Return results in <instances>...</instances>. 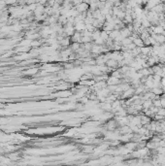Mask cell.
I'll return each instance as SVG.
<instances>
[{
    "mask_svg": "<svg viewBox=\"0 0 165 166\" xmlns=\"http://www.w3.org/2000/svg\"><path fill=\"white\" fill-rule=\"evenodd\" d=\"M154 29H155V31L156 33H162V32H163V28H162L161 26H157V27H155Z\"/></svg>",
    "mask_w": 165,
    "mask_h": 166,
    "instance_id": "obj_1",
    "label": "cell"
},
{
    "mask_svg": "<svg viewBox=\"0 0 165 166\" xmlns=\"http://www.w3.org/2000/svg\"><path fill=\"white\" fill-rule=\"evenodd\" d=\"M135 44L136 45H138V46H143V43H142V40H140V39H136L135 40Z\"/></svg>",
    "mask_w": 165,
    "mask_h": 166,
    "instance_id": "obj_2",
    "label": "cell"
},
{
    "mask_svg": "<svg viewBox=\"0 0 165 166\" xmlns=\"http://www.w3.org/2000/svg\"><path fill=\"white\" fill-rule=\"evenodd\" d=\"M155 106H161V101H159V100H155Z\"/></svg>",
    "mask_w": 165,
    "mask_h": 166,
    "instance_id": "obj_3",
    "label": "cell"
},
{
    "mask_svg": "<svg viewBox=\"0 0 165 166\" xmlns=\"http://www.w3.org/2000/svg\"><path fill=\"white\" fill-rule=\"evenodd\" d=\"M158 114H159V115H161V116H164V115H165V109H161V110H159Z\"/></svg>",
    "mask_w": 165,
    "mask_h": 166,
    "instance_id": "obj_4",
    "label": "cell"
},
{
    "mask_svg": "<svg viewBox=\"0 0 165 166\" xmlns=\"http://www.w3.org/2000/svg\"><path fill=\"white\" fill-rule=\"evenodd\" d=\"M164 10H165V5H164Z\"/></svg>",
    "mask_w": 165,
    "mask_h": 166,
    "instance_id": "obj_5",
    "label": "cell"
}]
</instances>
